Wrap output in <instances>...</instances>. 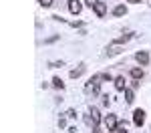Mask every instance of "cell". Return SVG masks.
I'll use <instances>...</instances> for the list:
<instances>
[{
  "label": "cell",
  "instance_id": "1",
  "mask_svg": "<svg viewBox=\"0 0 151 133\" xmlns=\"http://www.w3.org/2000/svg\"><path fill=\"white\" fill-rule=\"evenodd\" d=\"M101 81H103V75L99 73V75H93L89 81H87V85H85V91L87 93H93V95H99L101 93Z\"/></svg>",
  "mask_w": 151,
  "mask_h": 133
},
{
  "label": "cell",
  "instance_id": "2",
  "mask_svg": "<svg viewBox=\"0 0 151 133\" xmlns=\"http://www.w3.org/2000/svg\"><path fill=\"white\" fill-rule=\"evenodd\" d=\"M103 123H105V127H107V131L115 133L117 131V125H119V119H117L115 113H109V115H105Z\"/></svg>",
  "mask_w": 151,
  "mask_h": 133
},
{
  "label": "cell",
  "instance_id": "3",
  "mask_svg": "<svg viewBox=\"0 0 151 133\" xmlns=\"http://www.w3.org/2000/svg\"><path fill=\"white\" fill-rule=\"evenodd\" d=\"M87 123H89L93 129H95V127H99V123H101V113H99V109H97V107H91V109H89Z\"/></svg>",
  "mask_w": 151,
  "mask_h": 133
},
{
  "label": "cell",
  "instance_id": "4",
  "mask_svg": "<svg viewBox=\"0 0 151 133\" xmlns=\"http://www.w3.org/2000/svg\"><path fill=\"white\" fill-rule=\"evenodd\" d=\"M133 123H135L137 127H141V125L145 123V111H143V109H135V111H133Z\"/></svg>",
  "mask_w": 151,
  "mask_h": 133
},
{
  "label": "cell",
  "instance_id": "5",
  "mask_svg": "<svg viewBox=\"0 0 151 133\" xmlns=\"http://www.w3.org/2000/svg\"><path fill=\"white\" fill-rule=\"evenodd\" d=\"M93 10H95V14H97L99 18H103L105 14H107V2H101V0H99V2L93 6Z\"/></svg>",
  "mask_w": 151,
  "mask_h": 133
},
{
  "label": "cell",
  "instance_id": "6",
  "mask_svg": "<svg viewBox=\"0 0 151 133\" xmlns=\"http://www.w3.org/2000/svg\"><path fill=\"white\" fill-rule=\"evenodd\" d=\"M113 85H115L117 91H125V89H127V81H125V77H123V75L115 77V79H113Z\"/></svg>",
  "mask_w": 151,
  "mask_h": 133
},
{
  "label": "cell",
  "instance_id": "7",
  "mask_svg": "<svg viewBox=\"0 0 151 133\" xmlns=\"http://www.w3.org/2000/svg\"><path fill=\"white\" fill-rule=\"evenodd\" d=\"M69 10H70V14H81V10H83L81 0H69Z\"/></svg>",
  "mask_w": 151,
  "mask_h": 133
},
{
  "label": "cell",
  "instance_id": "8",
  "mask_svg": "<svg viewBox=\"0 0 151 133\" xmlns=\"http://www.w3.org/2000/svg\"><path fill=\"white\" fill-rule=\"evenodd\" d=\"M135 59H137V63H139L141 67H145V65L149 63V52H147V50H139V52L135 55Z\"/></svg>",
  "mask_w": 151,
  "mask_h": 133
},
{
  "label": "cell",
  "instance_id": "9",
  "mask_svg": "<svg viewBox=\"0 0 151 133\" xmlns=\"http://www.w3.org/2000/svg\"><path fill=\"white\" fill-rule=\"evenodd\" d=\"M127 14V6L125 4H117L113 8V16H125Z\"/></svg>",
  "mask_w": 151,
  "mask_h": 133
},
{
  "label": "cell",
  "instance_id": "10",
  "mask_svg": "<svg viewBox=\"0 0 151 133\" xmlns=\"http://www.w3.org/2000/svg\"><path fill=\"white\" fill-rule=\"evenodd\" d=\"M83 73H85V65H79L77 69H73V71H70V79H79Z\"/></svg>",
  "mask_w": 151,
  "mask_h": 133
},
{
  "label": "cell",
  "instance_id": "11",
  "mask_svg": "<svg viewBox=\"0 0 151 133\" xmlns=\"http://www.w3.org/2000/svg\"><path fill=\"white\" fill-rule=\"evenodd\" d=\"M131 77H133L135 81L143 79V69H141V67H135V69H131Z\"/></svg>",
  "mask_w": 151,
  "mask_h": 133
},
{
  "label": "cell",
  "instance_id": "12",
  "mask_svg": "<svg viewBox=\"0 0 151 133\" xmlns=\"http://www.w3.org/2000/svg\"><path fill=\"white\" fill-rule=\"evenodd\" d=\"M133 101H135V93H133V89H125V103H129V105H131V103H133Z\"/></svg>",
  "mask_w": 151,
  "mask_h": 133
},
{
  "label": "cell",
  "instance_id": "13",
  "mask_svg": "<svg viewBox=\"0 0 151 133\" xmlns=\"http://www.w3.org/2000/svg\"><path fill=\"white\" fill-rule=\"evenodd\" d=\"M131 36H133V35H123V36H117V38L113 40V42H115V45H123V42L131 40Z\"/></svg>",
  "mask_w": 151,
  "mask_h": 133
},
{
  "label": "cell",
  "instance_id": "14",
  "mask_svg": "<svg viewBox=\"0 0 151 133\" xmlns=\"http://www.w3.org/2000/svg\"><path fill=\"white\" fill-rule=\"evenodd\" d=\"M52 87H55V89H65L63 79H60V77H52Z\"/></svg>",
  "mask_w": 151,
  "mask_h": 133
},
{
  "label": "cell",
  "instance_id": "15",
  "mask_svg": "<svg viewBox=\"0 0 151 133\" xmlns=\"http://www.w3.org/2000/svg\"><path fill=\"white\" fill-rule=\"evenodd\" d=\"M115 133H129V131H127V123H119Z\"/></svg>",
  "mask_w": 151,
  "mask_h": 133
},
{
  "label": "cell",
  "instance_id": "16",
  "mask_svg": "<svg viewBox=\"0 0 151 133\" xmlns=\"http://www.w3.org/2000/svg\"><path fill=\"white\" fill-rule=\"evenodd\" d=\"M63 65H65L63 60H52V63H48V67H50V69H58V67H63Z\"/></svg>",
  "mask_w": 151,
  "mask_h": 133
},
{
  "label": "cell",
  "instance_id": "17",
  "mask_svg": "<svg viewBox=\"0 0 151 133\" xmlns=\"http://www.w3.org/2000/svg\"><path fill=\"white\" fill-rule=\"evenodd\" d=\"M38 4L45 6V8H48V6H52V0H38Z\"/></svg>",
  "mask_w": 151,
  "mask_h": 133
},
{
  "label": "cell",
  "instance_id": "18",
  "mask_svg": "<svg viewBox=\"0 0 151 133\" xmlns=\"http://www.w3.org/2000/svg\"><path fill=\"white\" fill-rule=\"evenodd\" d=\"M67 117L75 119V117H77V111H75V109H69V111H67Z\"/></svg>",
  "mask_w": 151,
  "mask_h": 133
},
{
  "label": "cell",
  "instance_id": "19",
  "mask_svg": "<svg viewBox=\"0 0 151 133\" xmlns=\"http://www.w3.org/2000/svg\"><path fill=\"white\" fill-rule=\"evenodd\" d=\"M58 127H60V129H65V127H67V119H65V117H60V119H58Z\"/></svg>",
  "mask_w": 151,
  "mask_h": 133
},
{
  "label": "cell",
  "instance_id": "20",
  "mask_svg": "<svg viewBox=\"0 0 151 133\" xmlns=\"http://www.w3.org/2000/svg\"><path fill=\"white\" fill-rule=\"evenodd\" d=\"M85 22H81V20H75V22H70V26H75V28H81Z\"/></svg>",
  "mask_w": 151,
  "mask_h": 133
},
{
  "label": "cell",
  "instance_id": "21",
  "mask_svg": "<svg viewBox=\"0 0 151 133\" xmlns=\"http://www.w3.org/2000/svg\"><path fill=\"white\" fill-rule=\"evenodd\" d=\"M97 2H99V0H85V4H87V6H91V8H93Z\"/></svg>",
  "mask_w": 151,
  "mask_h": 133
},
{
  "label": "cell",
  "instance_id": "22",
  "mask_svg": "<svg viewBox=\"0 0 151 133\" xmlns=\"http://www.w3.org/2000/svg\"><path fill=\"white\" fill-rule=\"evenodd\" d=\"M127 2H131V4H137V2H141V0H127Z\"/></svg>",
  "mask_w": 151,
  "mask_h": 133
}]
</instances>
